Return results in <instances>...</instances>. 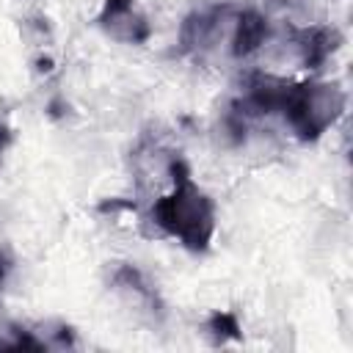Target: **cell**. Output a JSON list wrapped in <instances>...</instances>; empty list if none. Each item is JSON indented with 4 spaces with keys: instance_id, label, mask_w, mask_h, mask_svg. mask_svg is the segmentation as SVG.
I'll list each match as a JSON object with an SVG mask.
<instances>
[{
    "instance_id": "obj_1",
    "label": "cell",
    "mask_w": 353,
    "mask_h": 353,
    "mask_svg": "<svg viewBox=\"0 0 353 353\" xmlns=\"http://www.w3.org/2000/svg\"><path fill=\"white\" fill-rule=\"evenodd\" d=\"M171 190L152 204V221L168 237H174L188 251H207L215 237V204L210 193L193 179L185 160L174 157L168 163Z\"/></svg>"
},
{
    "instance_id": "obj_2",
    "label": "cell",
    "mask_w": 353,
    "mask_h": 353,
    "mask_svg": "<svg viewBox=\"0 0 353 353\" xmlns=\"http://www.w3.org/2000/svg\"><path fill=\"white\" fill-rule=\"evenodd\" d=\"M345 105L347 97L339 83L306 80V83H290L279 113L298 141L312 143L323 138L342 119Z\"/></svg>"
},
{
    "instance_id": "obj_3",
    "label": "cell",
    "mask_w": 353,
    "mask_h": 353,
    "mask_svg": "<svg viewBox=\"0 0 353 353\" xmlns=\"http://www.w3.org/2000/svg\"><path fill=\"white\" fill-rule=\"evenodd\" d=\"M97 25L119 44H146L152 39V22L138 0H105L97 14Z\"/></svg>"
},
{
    "instance_id": "obj_4",
    "label": "cell",
    "mask_w": 353,
    "mask_h": 353,
    "mask_svg": "<svg viewBox=\"0 0 353 353\" xmlns=\"http://www.w3.org/2000/svg\"><path fill=\"white\" fill-rule=\"evenodd\" d=\"M226 22H232V6H207L185 17L179 25V47L182 52H204L210 50L218 36H223Z\"/></svg>"
},
{
    "instance_id": "obj_5",
    "label": "cell",
    "mask_w": 353,
    "mask_h": 353,
    "mask_svg": "<svg viewBox=\"0 0 353 353\" xmlns=\"http://www.w3.org/2000/svg\"><path fill=\"white\" fill-rule=\"evenodd\" d=\"M342 33L334 25H309L295 30V50L306 69H320L339 50Z\"/></svg>"
},
{
    "instance_id": "obj_6",
    "label": "cell",
    "mask_w": 353,
    "mask_h": 353,
    "mask_svg": "<svg viewBox=\"0 0 353 353\" xmlns=\"http://www.w3.org/2000/svg\"><path fill=\"white\" fill-rule=\"evenodd\" d=\"M270 39V22L262 11L256 8H243L232 19V55L234 58H248L254 55L265 41Z\"/></svg>"
},
{
    "instance_id": "obj_7",
    "label": "cell",
    "mask_w": 353,
    "mask_h": 353,
    "mask_svg": "<svg viewBox=\"0 0 353 353\" xmlns=\"http://www.w3.org/2000/svg\"><path fill=\"white\" fill-rule=\"evenodd\" d=\"M207 334L212 336L215 345H223V342H237L243 336V328H240V320H237L234 312L218 309L207 320Z\"/></svg>"
},
{
    "instance_id": "obj_8",
    "label": "cell",
    "mask_w": 353,
    "mask_h": 353,
    "mask_svg": "<svg viewBox=\"0 0 353 353\" xmlns=\"http://www.w3.org/2000/svg\"><path fill=\"white\" fill-rule=\"evenodd\" d=\"M11 268H14L11 254H8V251H0V292H3V287H6V281H8Z\"/></svg>"
},
{
    "instance_id": "obj_9",
    "label": "cell",
    "mask_w": 353,
    "mask_h": 353,
    "mask_svg": "<svg viewBox=\"0 0 353 353\" xmlns=\"http://www.w3.org/2000/svg\"><path fill=\"white\" fill-rule=\"evenodd\" d=\"M8 143H11V127H8V121L0 116V160H3L6 149H8Z\"/></svg>"
}]
</instances>
